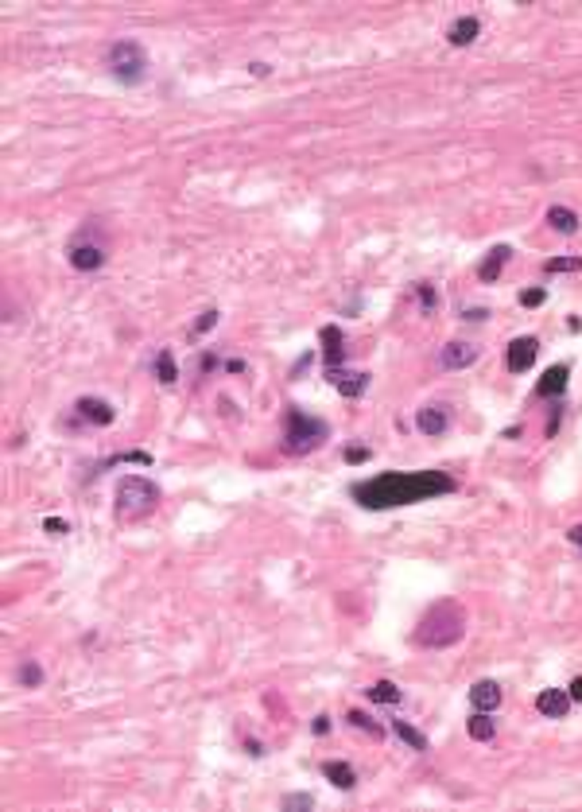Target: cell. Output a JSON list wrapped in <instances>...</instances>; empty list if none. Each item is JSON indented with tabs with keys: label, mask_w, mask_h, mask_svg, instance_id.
<instances>
[{
	"label": "cell",
	"mask_w": 582,
	"mask_h": 812,
	"mask_svg": "<svg viewBox=\"0 0 582 812\" xmlns=\"http://www.w3.org/2000/svg\"><path fill=\"white\" fill-rule=\"evenodd\" d=\"M459 482H454L446 470H412V475H380L369 478V482H357L353 498L365 509H392V505H412V502H427L439 498V494H454Z\"/></svg>",
	"instance_id": "obj_1"
},
{
	"label": "cell",
	"mask_w": 582,
	"mask_h": 812,
	"mask_svg": "<svg viewBox=\"0 0 582 812\" xmlns=\"http://www.w3.org/2000/svg\"><path fill=\"white\" fill-rule=\"evenodd\" d=\"M462 634H466V610L459 602H435V607L419 618L412 642L419 645V649H446V645L462 642Z\"/></svg>",
	"instance_id": "obj_2"
},
{
	"label": "cell",
	"mask_w": 582,
	"mask_h": 812,
	"mask_svg": "<svg viewBox=\"0 0 582 812\" xmlns=\"http://www.w3.org/2000/svg\"><path fill=\"white\" fill-rule=\"evenodd\" d=\"M160 509V486L148 482L140 475H128L116 482V521L124 525H136V521L152 517Z\"/></svg>",
	"instance_id": "obj_3"
},
{
	"label": "cell",
	"mask_w": 582,
	"mask_h": 812,
	"mask_svg": "<svg viewBox=\"0 0 582 812\" xmlns=\"http://www.w3.org/2000/svg\"><path fill=\"white\" fill-rule=\"evenodd\" d=\"M330 435V428L322 424V420L307 416V412L291 408L287 420H284V451L287 455H307L314 451V447H322V439Z\"/></svg>",
	"instance_id": "obj_4"
},
{
	"label": "cell",
	"mask_w": 582,
	"mask_h": 812,
	"mask_svg": "<svg viewBox=\"0 0 582 812\" xmlns=\"http://www.w3.org/2000/svg\"><path fill=\"white\" fill-rule=\"evenodd\" d=\"M109 70L116 82H124V86H136V82H144L148 74V55L144 47L136 43V39H121V43H113L109 51Z\"/></svg>",
	"instance_id": "obj_5"
},
{
	"label": "cell",
	"mask_w": 582,
	"mask_h": 812,
	"mask_svg": "<svg viewBox=\"0 0 582 812\" xmlns=\"http://www.w3.org/2000/svg\"><path fill=\"white\" fill-rule=\"evenodd\" d=\"M66 256H70V264L78 272H97L105 264V249L97 242H70V249H66Z\"/></svg>",
	"instance_id": "obj_6"
},
{
	"label": "cell",
	"mask_w": 582,
	"mask_h": 812,
	"mask_svg": "<svg viewBox=\"0 0 582 812\" xmlns=\"http://www.w3.org/2000/svg\"><path fill=\"white\" fill-rule=\"evenodd\" d=\"M571 703L575 700H571V692H563V688H544V692L536 695V711L547 719H567Z\"/></svg>",
	"instance_id": "obj_7"
},
{
	"label": "cell",
	"mask_w": 582,
	"mask_h": 812,
	"mask_svg": "<svg viewBox=\"0 0 582 812\" xmlns=\"http://www.w3.org/2000/svg\"><path fill=\"white\" fill-rule=\"evenodd\" d=\"M78 416L82 420H89V424H97V428H109L113 420H116V412H113V404L109 401H101V396H82L78 404Z\"/></svg>",
	"instance_id": "obj_8"
},
{
	"label": "cell",
	"mask_w": 582,
	"mask_h": 812,
	"mask_svg": "<svg viewBox=\"0 0 582 812\" xmlns=\"http://www.w3.org/2000/svg\"><path fill=\"white\" fill-rule=\"evenodd\" d=\"M326 377H330V385H334L338 393L349 396V401H353V396H361L365 389H369V374H361V369H330Z\"/></svg>",
	"instance_id": "obj_9"
},
{
	"label": "cell",
	"mask_w": 582,
	"mask_h": 812,
	"mask_svg": "<svg viewBox=\"0 0 582 812\" xmlns=\"http://www.w3.org/2000/svg\"><path fill=\"white\" fill-rule=\"evenodd\" d=\"M536 350L539 342L532 335L517 338V342L509 346V374H524V369H532V362H536Z\"/></svg>",
	"instance_id": "obj_10"
},
{
	"label": "cell",
	"mask_w": 582,
	"mask_h": 812,
	"mask_svg": "<svg viewBox=\"0 0 582 812\" xmlns=\"http://www.w3.org/2000/svg\"><path fill=\"white\" fill-rule=\"evenodd\" d=\"M443 362L446 369H466V366H473L478 362V346H470V342H446L443 346Z\"/></svg>",
	"instance_id": "obj_11"
},
{
	"label": "cell",
	"mask_w": 582,
	"mask_h": 812,
	"mask_svg": "<svg viewBox=\"0 0 582 812\" xmlns=\"http://www.w3.org/2000/svg\"><path fill=\"white\" fill-rule=\"evenodd\" d=\"M319 338H322V354H326V374H330V369H342V358H346L342 330H338V327H322Z\"/></svg>",
	"instance_id": "obj_12"
},
{
	"label": "cell",
	"mask_w": 582,
	"mask_h": 812,
	"mask_svg": "<svg viewBox=\"0 0 582 812\" xmlns=\"http://www.w3.org/2000/svg\"><path fill=\"white\" fill-rule=\"evenodd\" d=\"M470 703H473V711H497L501 708V688L493 681H478L470 688Z\"/></svg>",
	"instance_id": "obj_13"
},
{
	"label": "cell",
	"mask_w": 582,
	"mask_h": 812,
	"mask_svg": "<svg viewBox=\"0 0 582 812\" xmlns=\"http://www.w3.org/2000/svg\"><path fill=\"white\" fill-rule=\"evenodd\" d=\"M446 424H451V416H446V408H439V404L419 408V416H415V428H419L423 435H443Z\"/></svg>",
	"instance_id": "obj_14"
},
{
	"label": "cell",
	"mask_w": 582,
	"mask_h": 812,
	"mask_svg": "<svg viewBox=\"0 0 582 812\" xmlns=\"http://www.w3.org/2000/svg\"><path fill=\"white\" fill-rule=\"evenodd\" d=\"M509 256H512L509 245H493V249H489V256L481 261V269H478L481 284H493V280L501 276V269H505V261H509Z\"/></svg>",
	"instance_id": "obj_15"
},
{
	"label": "cell",
	"mask_w": 582,
	"mask_h": 812,
	"mask_svg": "<svg viewBox=\"0 0 582 812\" xmlns=\"http://www.w3.org/2000/svg\"><path fill=\"white\" fill-rule=\"evenodd\" d=\"M322 777H326V781H334L342 793H349L357 785V769L349 766V762H322Z\"/></svg>",
	"instance_id": "obj_16"
},
{
	"label": "cell",
	"mask_w": 582,
	"mask_h": 812,
	"mask_svg": "<svg viewBox=\"0 0 582 812\" xmlns=\"http://www.w3.org/2000/svg\"><path fill=\"white\" fill-rule=\"evenodd\" d=\"M547 226L555 229V234H578V214L571 210V206H547Z\"/></svg>",
	"instance_id": "obj_17"
},
{
	"label": "cell",
	"mask_w": 582,
	"mask_h": 812,
	"mask_svg": "<svg viewBox=\"0 0 582 812\" xmlns=\"http://www.w3.org/2000/svg\"><path fill=\"white\" fill-rule=\"evenodd\" d=\"M478 31H481V23L473 20V16H462V20H454V23H451L446 39H451L454 47H470L473 39H478Z\"/></svg>",
	"instance_id": "obj_18"
},
{
	"label": "cell",
	"mask_w": 582,
	"mask_h": 812,
	"mask_svg": "<svg viewBox=\"0 0 582 812\" xmlns=\"http://www.w3.org/2000/svg\"><path fill=\"white\" fill-rule=\"evenodd\" d=\"M567 374H571L567 366H551V369H547L544 377H539L536 393H539V396H559L563 389H567Z\"/></svg>",
	"instance_id": "obj_19"
},
{
	"label": "cell",
	"mask_w": 582,
	"mask_h": 812,
	"mask_svg": "<svg viewBox=\"0 0 582 812\" xmlns=\"http://www.w3.org/2000/svg\"><path fill=\"white\" fill-rule=\"evenodd\" d=\"M466 727H470V739H473V742H489V739L497 735L493 719H489V711H473V715H470V723H466Z\"/></svg>",
	"instance_id": "obj_20"
},
{
	"label": "cell",
	"mask_w": 582,
	"mask_h": 812,
	"mask_svg": "<svg viewBox=\"0 0 582 812\" xmlns=\"http://www.w3.org/2000/svg\"><path fill=\"white\" fill-rule=\"evenodd\" d=\"M365 695H369L373 703H400V700H404V695H400V688H396L392 681H377V684H373Z\"/></svg>",
	"instance_id": "obj_21"
},
{
	"label": "cell",
	"mask_w": 582,
	"mask_h": 812,
	"mask_svg": "<svg viewBox=\"0 0 582 812\" xmlns=\"http://www.w3.org/2000/svg\"><path fill=\"white\" fill-rule=\"evenodd\" d=\"M392 731H396V739H404L415 754H423V750H427V735H419L415 727H407V723H400V719H396V723H392Z\"/></svg>",
	"instance_id": "obj_22"
},
{
	"label": "cell",
	"mask_w": 582,
	"mask_h": 812,
	"mask_svg": "<svg viewBox=\"0 0 582 812\" xmlns=\"http://www.w3.org/2000/svg\"><path fill=\"white\" fill-rule=\"evenodd\" d=\"M155 377H160L163 385H175V377H179V369H175V358H171V350H160V354H155Z\"/></svg>",
	"instance_id": "obj_23"
},
{
	"label": "cell",
	"mask_w": 582,
	"mask_h": 812,
	"mask_svg": "<svg viewBox=\"0 0 582 812\" xmlns=\"http://www.w3.org/2000/svg\"><path fill=\"white\" fill-rule=\"evenodd\" d=\"M20 684H23V688H39V684H43V668H39L35 661L20 665Z\"/></svg>",
	"instance_id": "obj_24"
},
{
	"label": "cell",
	"mask_w": 582,
	"mask_h": 812,
	"mask_svg": "<svg viewBox=\"0 0 582 812\" xmlns=\"http://www.w3.org/2000/svg\"><path fill=\"white\" fill-rule=\"evenodd\" d=\"M346 719H349V727H357V731H369V735H373V739H380V727H377V723H373V719H369V715H365V711H349V715H346Z\"/></svg>",
	"instance_id": "obj_25"
},
{
	"label": "cell",
	"mask_w": 582,
	"mask_h": 812,
	"mask_svg": "<svg viewBox=\"0 0 582 812\" xmlns=\"http://www.w3.org/2000/svg\"><path fill=\"white\" fill-rule=\"evenodd\" d=\"M547 272H578L582 269V256H555V261L544 264Z\"/></svg>",
	"instance_id": "obj_26"
},
{
	"label": "cell",
	"mask_w": 582,
	"mask_h": 812,
	"mask_svg": "<svg viewBox=\"0 0 582 812\" xmlns=\"http://www.w3.org/2000/svg\"><path fill=\"white\" fill-rule=\"evenodd\" d=\"M415 296H419L423 311H435L439 308V296H435V288H431V284H419V288H415Z\"/></svg>",
	"instance_id": "obj_27"
},
{
	"label": "cell",
	"mask_w": 582,
	"mask_h": 812,
	"mask_svg": "<svg viewBox=\"0 0 582 812\" xmlns=\"http://www.w3.org/2000/svg\"><path fill=\"white\" fill-rule=\"evenodd\" d=\"M214 323H218V311L210 308V311H202V315H198V323L190 327V335H206V330H210Z\"/></svg>",
	"instance_id": "obj_28"
},
{
	"label": "cell",
	"mask_w": 582,
	"mask_h": 812,
	"mask_svg": "<svg viewBox=\"0 0 582 812\" xmlns=\"http://www.w3.org/2000/svg\"><path fill=\"white\" fill-rule=\"evenodd\" d=\"M311 805H314L311 793H287L284 797V808H311Z\"/></svg>",
	"instance_id": "obj_29"
},
{
	"label": "cell",
	"mask_w": 582,
	"mask_h": 812,
	"mask_svg": "<svg viewBox=\"0 0 582 812\" xmlns=\"http://www.w3.org/2000/svg\"><path fill=\"white\" fill-rule=\"evenodd\" d=\"M544 300H547V292H544V288H528V292L520 296V303H524V308H539Z\"/></svg>",
	"instance_id": "obj_30"
},
{
	"label": "cell",
	"mask_w": 582,
	"mask_h": 812,
	"mask_svg": "<svg viewBox=\"0 0 582 812\" xmlns=\"http://www.w3.org/2000/svg\"><path fill=\"white\" fill-rule=\"evenodd\" d=\"M373 451L369 447H346V462H369Z\"/></svg>",
	"instance_id": "obj_31"
},
{
	"label": "cell",
	"mask_w": 582,
	"mask_h": 812,
	"mask_svg": "<svg viewBox=\"0 0 582 812\" xmlns=\"http://www.w3.org/2000/svg\"><path fill=\"white\" fill-rule=\"evenodd\" d=\"M66 529H70V525H66L62 517H47V521H43V533H51V536H62Z\"/></svg>",
	"instance_id": "obj_32"
},
{
	"label": "cell",
	"mask_w": 582,
	"mask_h": 812,
	"mask_svg": "<svg viewBox=\"0 0 582 812\" xmlns=\"http://www.w3.org/2000/svg\"><path fill=\"white\" fill-rule=\"evenodd\" d=\"M567 541H571V544H575V548L582 552V525H571V529H567Z\"/></svg>",
	"instance_id": "obj_33"
},
{
	"label": "cell",
	"mask_w": 582,
	"mask_h": 812,
	"mask_svg": "<svg viewBox=\"0 0 582 812\" xmlns=\"http://www.w3.org/2000/svg\"><path fill=\"white\" fill-rule=\"evenodd\" d=\"M311 358H314V354H303V358H299L295 366H291V377H299V374H303V369L311 366Z\"/></svg>",
	"instance_id": "obj_34"
},
{
	"label": "cell",
	"mask_w": 582,
	"mask_h": 812,
	"mask_svg": "<svg viewBox=\"0 0 582 812\" xmlns=\"http://www.w3.org/2000/svg\"><path fill=\"white\" fill-rule=\"evenodd\" d=\"M248 70H253V78H268V74H272V66H268V63H253Z\"/></svg>",
	"instance_id": "obj_35"
},
{
	"label": "cell",
	"mask_w": 582,
	"mask_h": 812,
	"mask_svg": "<svg viewBox=\"0 0 582 812\" xmlns=\"http://www.w3.org/2000/svg\"><path fill=\"white\" fill-rule=\"evenodd\" d=\"M311 727H314V735H326V731H330V719H326V715H314Z\"/></svg>",
	"instance_id": "obj_36"
},
{
	"label": "cell",
	"mask_w": 582,
	"mask_h": 812,
	"mask_svg": "<svg viewBox=\"0 0 582 812\" xmlns=\"http://www.w3.org/2000/svg\"><path fill=\"white\" fill-rule=\"evenodd\" d=\"M559 416H563V412L555 408V412H551V420H547V439H551L555 432H559Z\"/></svg>",
	"instance_id": "obj_37"
},
{
	"label": "cell",
	"mask_w": 582,
	"mask_h": 812,
	"mask_svg": "<svg viewBox=\"0 0 582 812\" xmlns=\"http://www.w3.org/2000/svg\"><path fill=\"white\" fill-rule=\"evenodd\" d=\"M485 315H489L485 308H470V311L462 315V319H470V323H481V319H485Z\"/></svg>",
	"instance_id": "obj_38"
},
{
	"label": "cell",
	"mask_w": 582,
	"mask_h": 812,
	"mask_svg": "<svg viewBox=\"0 0 582 812\" xmlns=\"http://www.w3.org/2000/svg\"><path fill=\"white\" fill-rule=\"evenodd\" d=\"M226 369H229V374H245L248 366H245V362H241V358H229V362H226Z\"/></svg>",
	"instance_id": "obj_39"
},
{
	"label": "cell",
	"mask_w": 582,
	"mask_h": 812,
	"mask_svg": "<svg viewBox=\"0 0 582 812\" xmlns=\"http://www.w3.org/2000/svg\"><path fill=\"white\" fill-rule=\"evenodd\" d=\"M567 692H571V700H582V676H575V681H571Z\"/></svg>",
	"instance_id": "obj_40"
},
{
	"label": "cell",
	"mask_w": 582,
	"mask_h": 812,
	"mask_svg": "<svg viewBox=\"0 0 582 812\" xmlns=\"http://www.w3.org/2000/svg\"><path fill=\"white\" fill-rule=\"evenodd\" d=\"M245 747H248V754H253V758H260V754H264V750H260V742H256V739H248Z\"/></svg>",
	"instance_id": "obj_41"
}]
</instances>
